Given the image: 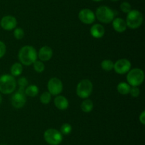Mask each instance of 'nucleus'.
<instances>
[{
  "mask_svg": "<svg viewBox=\"0 0 145 145\" xmlns=\"http://www.w3.org/2000/svg\"><path fill=\"white\" fill-rule=\"evenodd\" d=\"M18 58L22 65L28 66L38 60V53L32 45H24L18 51Z\"/></svg>",
  "mask_w": 145,
  "mask_h": 145,
  "instance_id": "nucleus-1",
  "label": "nucleus"
},
{
  "mask_svg": "<svg viewBox=\"0 0 145 145\" xmlns=\"http://www.w3.org/2000/svg\"><path fill=\"white\" fill-rule=\"evenodd\" d=\"M16 80L11 75L4 74L0 76V92L5 95L11 94L15 91Z\"/></svg>",
  "mask_w": 145,
  "mask_h": 145,
  "instance_id": "nucleus-2",
  "label": "nucleus"
},
{
  "mask_svg": "<svg viewBox=\"0 0 145 145\" xmlns=\"http://www.w3.org/2000/svg\"><path fill=\"white\" fill-rule=\"evenodd\" d=\"M95 16L100 22L109 24L115 18L116 12L107 6H101L96 9Z\"/></svg>",
  "mask_w": 145,
  "mask_h": 145,
  "instance_id": "nucleus-3",
  "label": "nucleus"
},
{
  "mask_svg": "<svg viewBox=\"0 0 145 145\" xmlns=\"http://www.w3.org/2000/svg\"><path fill=\"white\" fill-rule=\"evenodd\" d=\"M144 80V72L138 68L130 69L127 74V83L131 87H139L143 83Z\"/></svg>",
  "mask_w": 145,
  "mask_h": 145,
  "instance_id": "nucleus-4",
  "label": "nucleus"
},
{
  "mask_svg": "<svg viewBox=\"0 0 145 145\" xmlns=\"http://www.w3.org/2000/svg\"><path fill=\"white\" fill-rule=\"evenodd\" d=\"M143 15L140 11L137 9L131 10L127 13L125 22L127 26L131 29H137L141 26L143 23Z\"/></svg>",
  "mask_w": 145,
  "mask_h": 145,
  "instance_id": "nucleus-5",
  "label": "nucleus"
},
{
  "mask_svg": "<svg viewBox=\"0 0 145 145\" xmlns=\"http://www.w3.org/2000/svg\"><path fill=\"white\" fill-rule=\"evenodd\" d=\"M92 92H93V83L89 79L82 80L76 86V95L82 99L89 98V97L91 95Z\"/></svg>",
  "mask_w": 145,
  "mask_h": 145,
  "instance_id": "nucleus-6",
  "label": "nucleus"
},
{
  "mask_svg": "<svg viewBox=\"0 0 145 145\" xmlns=\"http://www.w3.org/2000/svg\"><path fill=\"white\" fill-rule=\"evenodd\" d=\"M45 142L50 145H59L63 139V136L59 130L53 128L48 129L44 132Z\"/></svg>",
  "mask_w": 145,
  "mask_h": 145,
  "instance_id": "nucleus-7",
  "label": "nucleus"
},
{
  "mask_svg": "<svg viewBox=\"0 0 145 145\" xmlns=\"http://www.w3.org/2000/svg\"><path fill=\"white\" fill-rule=\"evenodd\" d=\"M11 105L16 109H21L24 107L26 103V95L25 94V88H19L17 92H16L11 96Z\"/></svg>",
  "mask_w": 145,
  "mask_h": 145,
  "instance_id": "nucleus-8",
  "label": "nucleus"
},
{
  "mask_svg": "<svg viewBox=\"0 0 145 145\" xmlns=\"http://www.w3.org/2000/svg\"><path fill=\"white\" fill-rule=\"evenodd\" d=\"M48 90L51 95H59L63 90V84L62 80L56 77L50 78L48 82Z\"/></svg>",
  "mask_w": 145,
  "mask_h": 145,
  "instance_id": "nucleus-9",
  "label": "nucleus"
},
{
  "mask_svg": "<svg viewBox=\"0 0 145 145\" xmlns=\"http://www.w3.org/2000/svg\"><path fill=\"white\" fill-rule=\"evenodd\" d=\"M131 62L128 59L121 58L114 63L113 69L116 73L120 74V75H124V74L128 72V71L131 69Z\"/></svg>",
  "mask_w": 145,
  "mask_h": 145,
  "instance_id": "nucleus-10",
  "label": "nucleus"
},
{
  "mask_svg": "<svg viewBox=\"0 0 145 145\" xmlns=\"http://www.w3.org/2000/svg\"><path fill=\"white\" fill-rule=\"evenodd\" d=\"M78 17L81 22L88 25L93 24L96 19L94 12L89 9H83L81 10L78 14Z\"/></svg>",
  "mask_w": 145,
  "mask_h": 145,
  "instance_id": "nucleus-11",
  "label": "nucleus"
},
{
  "mask_svg": "<svg viewBox=\"0 0 145 145\" xmlns=\"http://www.w3.org/2000/svg\"><path fill=\"white\" fill-rule=\"evenodd\" d=\"M17 20L11 15L4 16L0 21V26L6 31H11L16 27Z\"/></svg>",
  "mask_w": 145,
  "mask_h": 145,
  "instance_id": "nucleus-12",
  "label": "nucleus"
},
{
  "mask_svg": "<svg viewBox=\"0 0 145 145\" xmlns=\"http://www.w3.org/2000/svg\"><path fill=\"white\" fill-rule=\"evenodd\" d=\"M53 55V51L48 45H44L40 48L38 53V57L40 61L46 62L50 61Z\"/></svg>",
  "mask_w": 145,
  "mask_h": 145,
  "instance_id": "nucleus-13",
  "label": "nucleus"
},
{
  "mask_svg": "<svg viewBox=\"0 0 145 145\" xmlns=\"http://www.w3.org/2000/svg\"><path fill=\"white\" fill-rule=\"evenodd\" d=\"M112 25L115 31L118 33H123L126 31L127 26L125 21L123 18L117 17L112 21Z\"/></svg>",
  "mask_w": 145,
  "mask_h": 145,
  "instance_id": "nucleus-14",
  "label": "nucleus"
},
{
  "mask_svg": "<svg viewBox=\"0 0 145 145\" xmlns=\"http://www.w3.org/2000/svg\"><path fill=\"white\" fill-rule=\"evenodd\" d=\"M54 104L55 106L60 110H65L69 107V101L67 98H65L63 95H57L54 99Z\"/></svg>",
  "mask_w": 145,
  "mask_h": 145,
  "instance_id": "nucleus-15",
  "label": "nucleus"
},
{
  "mask_svg": "<svg viewBox=\"0 0 145 145\" xmlns=\"http://www.w3.org/2000/svg\"><path fill=\"white\" fill-rule=\"evenodd\" d=\"M91 35L95 38H101L102 37L104 36L105 33V28L103 26H102L100 24H95L91 27L90 28Z\"/></svg>",
  "mask_w": 145,
  "mask_h": 145,
  "instance_id": "nucleus-16",
  "label": "nucleus"
},
{
  "mask_svg": "<svg viewBox=\"0 0 145 145\" xmlns=\"http://www.w3.org/2000/svg\"><path fill=\"white\" fill-rule=\"evenodd\" d=\"M81 109L85 113H89L93 109V102L91 100L86 98L81 103Z\"/></svg>",
  "mask_w": 145,
  "mask_h": 145,
  "instance_id": "nucleus-17",
  "label": "nucleus"
},
{
  "mask_svg": "<svg viewBox=\"0 0 145 145\" xmlns=\"http://www.w3.org/2000/svg\"><path fill=\"white\" fill-rule=\"evenodd\" d=\"M131 86L127 82H120L117 85V90L120 95H126L129 94Z\"/></svg>",
  "mask_w": 145,
  "mask_h": 145,
  "instance_id": "nucleus-18",
  "label": "nucleus"
},
{
  "mask_svg": "<svg viewBox=\"0 0 145 145\" xmlns=\"http://www.w3.org/2000/svg\"><path fill=\"white\" fill-rule=\"evenodd\" d=\"M10 72L12 76L17 77L21 75L23 72V66L21 63H15L13 64L10 69Z\"/></svg>",
  "mask_w": 145,
  "mask_h": 145,
  "instance_id": "nucleus-19",
  "label": "nucleus"
},
{
  "mask_svg": "<svg viewBox=\"0 0 145 145\" xmlns=\"http://www.w3.org/2000/svg\"><path fill=\"white\" fill-rule=\"evenodd\" d=\"M38 92H39V88L35 85H28L25 88V94L28 97L34 98L38 95Z\"/></svg>",
  "mask_w": 145,
  "mask_h": 145,
  "instance_id": "nucleus-20",
  "label": "nucleus"
},
{
  "mask_svg": "<svg viewBox=\"0 0 145 145\" xmlns=\"http://www.w3.org/2000/svg\"><path fill=\"white\" fill-rule=\"evenodd\" d=\"M113 65H114V63L109 59H105L102 61L101 63V68L105 71H110L113 69Z\"/></svg>",
  "mask_w": 145,
  "mask_h": 145,
  "instance_id": "nucleus-21",
  "label": "nucleus"
},
{
  "mask_svg": "<svg viewBox=\"0 0 145 145\" xmlns=\"http://www.w3.org/2000/svg\"><path fill=\"white\" fill-rule=\"evenodd\" d=\"M33 68L35 72H38V73H41L45 71V64L40 60H36L33 63Z\"/></svg>",
  "mask_w": 145,
  "mask_h": 145,
  "instance_id": "nucleus-22",
  "label": "nucleus"
},
{
  "mask_svg": "<svg viewBox=\"0 0 145 145\" xmlns=\"http://www.w3.org/2000/svg\"><path fill=\"white\" fill-rule=\"evenodd\" d=\"M51 99H52V95L49 92H44L43 93L41 94L40 96V101L43 105H48L50 102Z\"/></svg>",
  "mask_w": 145,
  "mask_h": 145,
  "instance_id": "nucleus-23",
  "label": "nucleus"
},
{
  "mask_svg": "<svg viewBox=\"0 0 145 145\" xmlns=\"http://www.w3.org/2000/svg\"><path fill=\"white\" fill-rule=\"evenodd\" d=\"M72 130V127L70 124L65 123L61 126L60 131L59 132L62 133V135H68L71 133Z\"/></svg>",
  "mask_w": 145,
  "mask_h": 145,
  "instance_id": "nucleus-24",
  "label": "nucleus"
},
{
  "mask_svg": "<svg viewBox=\"0 0 145 145\" xmlns=\"http://www.w3.org/2000/svg\"><path fill=\"white\" fill-rule=\"evenodd\" d=\"M25 35L24 29L21 28H15L14 31V36L15 37L16 39L21 40L22 39Z\"/></svg>",
  "mask_w": 145,
  "mask_h": 145,
  "instance_id": "nucleus-25",
  "label": "nucleus"
},
{
  "mask_svg": "<svg viewBox=\"0 0 145 145\" xmlns=\"http://www.w3.org/2000/svg\"><path fill=\"white\" fill-rule=\"evenodd\" d=\"M120 7V10H121L123 12L126 13V14L129 13L132 10L131 4L129 2H127V1H123V2H122Z\"/></svg>",
  "mask_w": 145,
  "mask_h": 145,
  "instance_id": "nucleus-26",
  "label": "nucleus"
},
{
  "mask_svg": "<svg viewBox=\"0 0 145 145\" xmlns=\"http://www.w3.org/2000/svg\"><path fill=\"white\" fill-rule=\"evenodd\" d=\"M18 85L19 88H25L28 85V80L25 77H21L18 80Z\"/></svg>",
  "mask_w": 145,
  "mask_h": 145,
  "instance_id": "nucleus-27",
  "label": "nucleus"
},
{
  "mask_svg": "<svg viewBox=\"0 0 145 145\" xmlns=\"http://www.w3.org/2000/svg\"><path fill=\"white\" fill-rule=\"evenodd\" d=\"M129 94H130L133 98H137L140 95V90L138 87H131Z\"/></svg>",
  "mask_w": 145,
  "mask_h": 145,
  "instance_id": "nucleus-28",
  "label": "nucleus"
},
{
  "mask_svg": "<svg viewBox=\"0 0 145 145\" xmlns=\"http://www.w3.org/2000/svg\"><path fill=\"white\" fill-rule=\"evenodd\" d=\"M7 52V46L3 41H0V58H3Z\"/></svg>",
  "mask_w": 145,
  "mask_h": 145,
  "instance_id": "nucleus-29",
  "label": "nucleus"
},
{
  "mask_svg": "<svg viewBox=\"0 0 145 145\" xmlns=\"http://www.w3.org/2000/svg\"><path fill=\"white\" fill-rule=\"evenodd\" d=\"M139 120L141 122L142 125H145V111L143 110L139 116Z\"/></svg>",
  "mask_w": 145,
  "mask_h": 145,
  "instance_id": "nucleus-30",
  "label": "nucleus"
},
{
  "mask_svg": "<svg viewBox=\"0 0 145 145\" xmlns=\"http://www.w3.org/2000/svg\"><path fill=\"white\" fill-rule=\"evenodd\" d=\"M1 102H2V96H1V93H0V104L1 103Z\"/></svg>",
  "mask_w": 145,
  "mask_h": 145,
  "instance_id": "nucleus-31",
  "label": "nucleus"
},
{
  "mask_svg": "<svg viewBox=\"0 0 145 145\" xmlns=\"http://www.w3.org/2000/svg\"><path fill=\"white\" fill-rule=\"evenodd\" d=\"M92 1H96V2H99V1H103V0H92Z\"/></svg>",
  "mask_w": 145,
  "mask_h": 145,
  "instance_id": "nucleus-32",
  "label": "nucleus"
},
{
  "mask_svg": "<svg viewBox=\"0 0 145 145\" xmlns=\"http://www.w3.org/2000/svg\"><path fill=\"white\" fill-rule=\"evenodd\" d=\"M110 1H113V2H116V1H119V0H110Z\"/></svg>",
  "mask_w": 145,
  "mask_h": 145,
  "instance_id": "nucleus-33",
  "label": "nucleus"
}]
</instances>
